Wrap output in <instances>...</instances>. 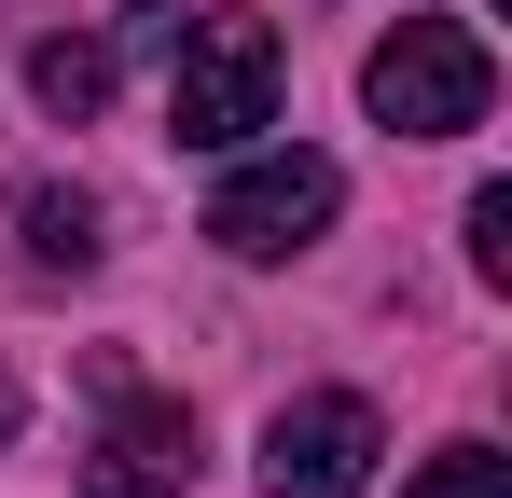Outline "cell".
<instances>
[{
  "instance_id": "obj_7",
  "label": "cell",
  "mask_w": 512,
  "mask_h": 498,
  "mask_svg": "<svg viewBox=\"0 0 512 498\" xmlns=\"http://www.w3.org/2000/svg\"><path fill=\"white\" fill-rule=\"evenodd\" d=\"M28 97H42L56 125H84L97 97H111V42H84V28H56V42L28 56Z\"/></svg>"
},
{
  "instance_id": "obj_3",
  "label": "cell",
  "mask_w": 512,
  "mask_h": 498,
  "mask_svg": "<svg viewBox=\"0 0 512 498\" xmlns=\"http://www.w3.org/2000/svg\"><path fill=\"white\" fill-rule=\"evenodd\" d=\"M346 208V166L333 153H236V180L208 194V236L236 249V263H291V249H319V222Z\"/></svg>"
},
{
  "instance_id": "obj_2",
  "label": "cell",
  "mask_w": 512,
  "mask_h": 498,
  "mask_svg": "<svg viewBox=\"0 0 512 498\" xmlns=\"http://www.w3.org/2000/svg\"><path fill=\"white\" fill-rule=\"evenodd\" d=\"M360 97H374L388 139H471L485 97H499V56H485L457 14H402V28L360 56Z\"/></svg>"
},
{
  "instance_id": "obj_1",
  "label": "cell",
  "mask_w": 512,
  "mask_h": 498,
  "mask_svg": "<svg viewBox=\"0 0 512 498\" xmlns=\"http://www.w3.org/2000/svg\"><path fill=\"white\" fill-rule=\"evenodd\" d=\"M277 125V28L263 14H194L167 42V139L180 153H250Z\"/></svg>"
},
{
  "instance_id": "obj_5",
  "label": "cell",
  "mask_w": 512,
  "mask_h": 498,
  "mask_svg": "<svg viewBox=\"0 0 512 498\" xmlns=\"http://www.w3.org/2000/svg\"><path fill=\"white\" fill-rule=\"evenodd\" d=\"M374 457H388V429L360 388H305V402L263 415V498H360Z\"/></svg>"
},
{
  "instance_id": "obj_8",
  "label": "cell",
  "mask_w": 512,
  "mask_h": 498,
  "mask_svg": "<svg viewBox=\"0 0 512 498\" xmlns=\"http://www.w3.org/2000/svg\"><path fill=\"white\" fill-rule=\"evenodd\" d=\"M402 498H512V457H499V443H443Z\"/></svg>"
},
{
  "instance_id": "obj_11",
  "label": "cell",
  "mask_w": 512,
  "mask_h": 498,
  "mask_svg": "<svg viewBox=\"0 0 512 498\" xmlns=\"http://www.w3.org/2000/svg\"><path fill=\"white\" fill-rule=\"evenodd\" d=\"M0 457H14V374H0Z\"/></svg>"
},
{
  "instance_id": "obj_9",
  "label": "cell",
  "mask_w": 512,
  "mask_h": 498,
  "mask_svg": "<svg viewBox=\"0 0 512 498\" xmlns=\"http://www.w3.org/2000/svg\"><path fill=\"white\" fill-rule=\"evenodd\" d=\"M471 277H485V291H512V180H485V194H471Z\"/></svg>"
},
{
  "instance_id": "obj_4",
  "label": "cell",
  "mask_w": 512,
  "mask_h": 498,
  "mask_svg": "<svg viewBox=\"0 0 512 498\" xmlns=\"http://www.w3.org/2000/svg\"><path fill=\"white\" fill-rule=\"evenodd\" d=\"M97 443H84V498H194V402L139 388L125 360H97Z\"/></svg>"
},
{
  "instance_id": "obj_6",
  "label": "cell",
  "mask_w": 512,
  "mask_h": 498,
  "mask_svg": "<svg viewBox=\"0 0 512 498\" xmlns=\"http://www.w3.org/2000/svg\"><path fill=\"white\" fill-rule=\"evenodd\" d=\"M14 236H28V263H42V277H97V194L28 180V194H14Z\"/></svg>"
},
{
  "instance_id": "obj_10",
  "label": "cell",
  "mask_w": 512,
  "mask_h": 498,
  "mask_svg": "<svg viewBox=\"0 0 512 498\" xmlns=\"http://www.w3.org/2000/svg\"><path fill=\"white\" fill-rule=\"evenodd\" d=\"M125 42L153 56V42H180V0H125Z\"/></svg>"
}]
</instances>
